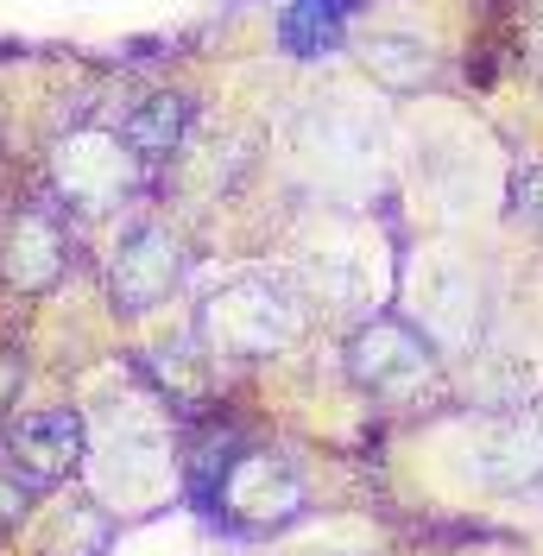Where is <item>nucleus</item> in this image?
I'll return each mask as SVG.
<instances>
[{
	"label": "nucleus",
	"instance_id": "obj_1",
	"mask_svg": "<svg viewBox=\"0 0 543 556\" xmlns=\"http://www.w3.org/2000/svg\"><path fill=\"white\" fill-rule=\"evenodd\" d=\"M298 329H304V304L278 273H240L203 304V336L235 361H260V354L291 348Z\"/></svg>",
	"mask_w": 543,
	"mask_h": 556
},
{
	"label": "nucleus",
	"instance_id": "obj_2",
	"mask_svg": "<svg viewBox=\"0 0 543 556\" xmlns=\"http://www.w3.org/2000/svg\"><path fill=\"white\" fill-rule=\"evenodd\" d=\"M209 519H222L240 544L260 538V531H278L304 513V481L285 455L272 450H240L235 462H222V475L209 481V493L197 500Z\"/></svg>",
	"mask_w": 543,
	"mask_h": 556
},
{
	"label": "nucleus",
	"instance_id": "obj_3",
	"mask_svg": "<svg viewBox=\"0 0 543 556\" xmlns=\"http://www.w3.org/2000/svg\"><path fill=\"white\" fill-rule=\"evenodd\" d=\"M177 285H184V247H177V235L159 228V222L127 228L121 247H114V266H108V291H114L121 316L159 311Z\"/></svg>",
	"mask_w": 543,
	"mask_h": 556
},
{
	"label": "nucleus",
	"instance_id": "obj_4",
	"mask_svg": "<svg viewBox=\"0 0 543 556\" xmlns=\"http://www.w3.org/2000/svg\"><path fill=\"white\" fill-rule=\"evenodd\" d=\"M0 450L13 455V468L33 486H58L89 462V424H83V412H64V405L26 412L7 437H0Z\"/></svg>",
	"mask_w": 543,
	"mask_h": 556
},
{
	"label": "nucleus",
	"instance_id": "obj_5",
	"mask_svg": "<svg viewBox=\"0 0 543 556\" xmlns=\"http://www.w3.org/2000/svg\"><path fill=\"white\" fill-rule=\"evenodd\" d=\"M348 374L367 392H411L430 374V342L417 329H405V323H367L348 342Z\"/></svg>",
	"mask_w": 543,
	"mask_h": 556
},
{
	"label": "nucleus",
	"instance_id": "obj_6",
	"mask_svg": "<svg viewBox=\"0 0 543 556\" xmlns=\"http://www.w3.org/2000/svg\"><path fill=\"white\" fill-rule=\"evenodd\" d=\"M58 184H64L70 203H83V208H114L127 190H134V152H127L121 139L76 134V139L64 146Z\"/></svg>",
	"mask_w": 543,
	"mask_h": 556
},
{
	"label": "nucleus",
	"instance_id": "obj_7",
	"mask_svg": "<svg viewBox=\"0 0 543 556\" xmlns=\"http://www.w3.org/2000/svg\"><path fill=\"white\" fill-rule=\"evenodd\" d=\"M475 468L500 493H525V486H543V417L538 412H518L506 417L487 443L475 450Z\"/></svg>",
	"mask_w": 543,
	"mask_h": 556
},
{
	"label": "nucleus",
	"instance_id": "obj_8",
	"mask_svg": "<svg viewBox=\"0 0 543 556\" xmlns=\"http://www.w3.org/2000/svg\"><path fill=\"white\" fill-rule=\"evenodd\" d=\"M190 127H197V102H190L184 89H152V96L127 114L121 146L134 152V165H165L171 152L190 139Z\"/></svg>",
	"mask_w": 543,
	"mask_h": 556
},
{
	"label": "nucleus",
	"instance_id": "obj_9",
	"mask_svg": "<svg viewBox=\"0 0 543 556\" xmlns=\"http://www.w3.org/2000/svg\"><path fill=\"white\" fill-rule=\"evenodd\" d=\"M354 7H361V0H285L272 38H278L285 58H304V64L336 58L341 45H348V20H354Z\"/></svg>",
	"mask_w": 543,
	"mask_h": 556
},
{
	"label": "nucleus",
	"instance_id": "obj_10",
	"mask_svg": "<svg viewBox=\"0 0 543 556\" xmlns=\"http://www.w3.org/2000/svg\"><path fill=\"white\" fill-rule=\"evenodd\" d=\"M64 266H70L64 222L45 215V208L20 215V222H13V241H7V278H13L20 291H51V285L64 278Z\"/></svg>",
	"mask_w": 543,
	"mask_h": 556
},
{
	"label": "nucleus",
	"instance_id": "obj_11",
	"mask_svg": "<svg viewBox=\"0 0 543 556\" xmlns=\"http://www.w3.org/2000/svg\"><path fill=\"white\" fill-rule=\"evenodd\" d=\"M38 486L26 481V475H20V468H13V455L0 450V525H13L20 519V513H26V500H33Z\"/></svg>",
	"mask_w": 543,
	"mask_h": 556
},
{
	"label": "nucleus",
	"instance_id": "obj_12",
	"mask_svg": "<svg viewBox=\"0 0 543 556\" xmlns=\"http://www.w3.org/2000/svg\"><path fill=\"white\" fill-rule=\"evenodd\" d=\"M518 215L543 228V165H538V172H525V177H518Z\"/></svg>",
	"mask_w": 543,
	"mask_h": 556
}]
</instances>
